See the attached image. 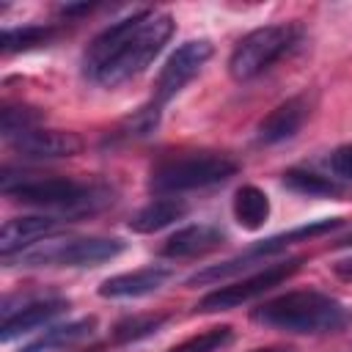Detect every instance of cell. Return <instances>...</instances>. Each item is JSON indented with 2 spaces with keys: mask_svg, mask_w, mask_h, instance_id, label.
<instances>
[{
  "mask_svg": "<svg viewBox=\"0 0 352 352\" xmlns=\"http://www.w3.org/2000/svg\"><path fill=\"white\" fill-rule=\"evenodd\" d=\"M311 113V104L305 96H292L286 102H280L275 110H270L258 129H256V140L264 143V146H272V143H280V140H289L300 132V126L305 124Z\"/></svg>",
  "mask_w": 352,
  "mask_h": 352,
  "instance_id": "cell-11",
  "label": "cell"
},
{
  "mask_svg": "<svg viewBox=\"0 0 352 352\" xmlns=\"http://www.w3.org/2000/svg\"><path fill=\"white\" fill-rule=\"evenodd\" d=\"M283 184L300 195H308V198H316V195H338L341 192V184L327 179V176H319L314 170H302V168H289L283 173Z\"/></svg>",
  "mask_w": 352,
  "mask_h": 352,
  "instance_id": "cell-19",
  "label": "cell"
},
{
  "mask_svg": "<svg viewBox=\"0 0 352 352\" xmlns=\"http://www.w3.org/2000/svg\"><path fill=\"white\" fill-rule=\"evenodd\" d=\"M124 242L116 236H69L47 239L16 256L22 267H96L116 258Z\"/></svg>",
  "mask_w": 352,
  "mask_h": 352,
  "instance_id": "cell-5",
  "label": "cell"
},
{
  "mask_svg": "<svg viewBox=\"0 0 352 352\" xmlns=\"http://www.w3.org/2000/svg\"><path fill=\"white\" fill-rule=\"evenodd\" d=\"M234 338V330L228 324H220V327H212V330H204L176 346H170L168 352H217L223 346H228Z\"/></svg>",
  "mask_w": 352,
  "mask_h": 352,
  "instance_id": "cell-23",
  "label": "cell"
},
{
  "mask_svg": "<svg viewBox=\"0 0 352 352\" xmlns=\"http://www.w3.org/2000/svg\"><path fill=\"white\" fill-rule=\"evenodd\" d=\"M338 226H341V220H338V217H333V220H316V223H308V226H300V228H292V231H283V234L267 236V239H261V242H256V245L245 248V250H242V253H236L234 258H228V261H223V264H214V267H206V270L195 272L187 283H190V286L217 283V280L231 278V275H236L239 270H248V267L258 264L261 258H267V256H272V253H278V250L289 248L292 242H300V239H311V236L327 234V231H333V228H338Z\"/></svg>",
  "mask_w": 352,
  "mask_h": 352,
  "instance_id": "cell-7",
  "label": "cell"
},
{
  "mask_svg": "<svg viewBox=\"0 0 352 352\" xmlns=\"http://www.w3.org/2000/svg\"><path fill=\"white\" fill-rule=\"evenodd\" d=\"M52 38H55V28H44V25H25V28H11V30H3V36H0V50H3V52L33 50V47L50 44Z\"/></svg>",
  "mask_w": 352,
  "mask_h": 352,
  "instance_id": "cell-20",
  "label": "cell"
},
{
  "mask_svg": "<svg viewBox=\"0 0 352 352\" xmlns=\"http://www.w3.org/2000/svg\"><path fill=\"white\" fill-rule=\"evenodd\" d=\"M327 165H330V170H333L336 176H341V179H349V182H352V143L338 146V148L330 154Z\"/></svg>",
  "mask_w": 352,
  "mask_h": 352,
  "instance_id": "cell-24",
  "label": "cell"
},
{
  "mask_svg": "<svg viewBox=\"0 0 352 352\" xmlns=\"http://www.w3.org/2000/svg\"><path fill=\"white\" fill-rule=\"evenodd\" d=\"M11 143L22 160H60V157H74L82 151V140L74 132L38 129V126L22 132Z\"/></svg>",
  "mask_w": 352,
  "mask_h": 352,
  "instance_id": "cell-10",
  "label": "cell"
},
{
  "mask_svg": "<svg viewBox=\"0 0 352 352\" xmlns=\"http://www.w3.org/2000/svg\"><path fill=\"white\" fill-rule=\"evenodd\" d=\"M300 30L294 25H264L242 36L228 58V72L234 80H250L261 74L270 63H275L280 55H286Z\"/></svg>",
  "mask_w": 352,
  "mask_h": 352,
  "instance_id": "cell-6",
  "label": "cell"
},
{
  "mask_svg": "<svg viewBox=\"0 0 352 352\" xmlns=\"http://www.w3.org/2000/svg\"><path fill=\"white\" fill-rule=\"evenodd\" d=\"M333 272H336L338 278H344V280H352V258H344V261L333 264Z\"/></svg>",
  "mask_w": 352,
  "mask_h": 352,
  "instance_id": "cell-25",
  "label": "cell"
},
{
  "mask_svg": "<svg viewBox=\"0 0 352 352\" xmlns=\"http://www.w3.org/2000/svg\"><path fill=\"white\" fill-rule=\"evenodd\" d=\"M223 242H226V234L217 226H209V223L187 226V228H179L176 234H170L162 242L160 256L162 258H195V256L217 250Z\"/></svg>",
  "mask_w": 352,
  "mask_h": 352,
  "instance_id": "cell-13",
  "label": "cell"
},
{
  "mask_svg": "<svg viewBox=\"0 0 352 352\" xmlns=\"http://www.w3.org/2000/svg\"><path fill=\"white\" fill-rule=\"evenodd\" d=\"M336 248H352V234H349V236H344V239H338V242H336Z\"/></svg>",
  "mask_w": 352,
  "mask_h": 352,
  "instance_id": "cell-26",
  "label": "cell"
},
{
  "mask_svg": "<svg viewBox=\"0 0 352 352\" xmlns=\"http://www.w3.org/2000/svg\"><path fill=\"white\" fill-rule=\"evenodd\" d=\"M256 352H289V349H256Z\"/></svg>",
  "mask_w": 352,
  "mask_h": 352,
  "instance_id": "cell-27",
  "label": "cell"
},
{
  "mask_svg": "<svg viewBox=\"0 0 352 352\" xmlns=\"http://www.w3.org/2000/svg\"><path fill=\"white\" fill-rule=\"evenodd\" d=\"M0 190L22 204L33 206H55L66 212H85L94 209V204L107 201L104 192L80 184L66 176H38V173H14L11 168L3 170L0 176Z\"/></svg>",
  "mask_w": 352,
  "mask_h": 352,
  "instance_id": "cell-3",
  "label": "cell"
},
{
  "mask_svg": "<svg viewBox=\"0 0 352 352\" xmlns=\"http://www.w3.org/2000/svg\"><path fill=\"white\" fill-rule=\"evenodd\" d=\"M236 162L228 154L198 151L184 157L162 160L151 168L148 187L154 192H184V190H204L212 184H223L236 173Z\"/></svg>",
  "mask_w": 352,
  "mask_h": 352,
  "instance_id": "cell-4",
  "label": "cell"
},
{
  "mask_svg": "<svg viewBox=\"0 0 352 352\" xmlns=\"http://www.w3.org/2000/svg\"><path fill=\"white\" fill-rule=\"evenodd\" d=\"M94 327H96V319H74V322H66V324H58V327H50L44 330L38 338H33L30 344H25L19 352H52V349H69L85 338L94 336Z\"/></svg>",
  "mask_w": 352,
  "mask_h": 352,
  "instance_id": "cell-17",
  "label": "cell"
},
{
  "mask_svg": "<svg viewBox=\"0 0 352 352\" xmlns=\"http://www.w3.org/2000/svg\"><path fill=\"white\" fill-rule=\"evenodd\" d=\"M170 278L168 267H143L135 272H124V275H113L107 280H102L99 294L110 297V300H121V297H143L157 292L165 280Z\"/></svg>",
  "mask_w": 352,
  "mask_h": 352,
  "instance_id": "cell-15",
  "label": "cell"
},
{
  "mask_svg": "<svg viewBox=\"0 0 352 352\" xmlns=\"http://www.w3.org/2000/svg\"><path fill=\"white\" fill-rule=\"evenodd\" d=\"M234 217L242 228L256 231L267 223L270 217V198L264 190H258L256 184H242L234 192Z\"/></svg>",
  "mask_w": 352,
  "mask_h": 352,
  "instance_id": "cell-18",
  "label": "cell"
},
{
  "mask_svg": "<svg viewBox=\"0 0 352 352\" xmlns=\"http://www.w3.org/2000/svg\"><path fill=\"white\" fill-rule=\"evenodd\" d=\"M60 226L58 217H47V214H28V217H11L3 223L0 231V256L11 258L14 253L28 250L33 242L44 239L47 234H52Z\"/></svg>",
  "mask_w": 352,
  "mask_h": 352,
  "instance_id": "cell-14",
  "label": "cell"
},
{
  "mask_svg": "<svg viewBox=\"0 0 352 352\" xmlns=\"http://www.w3.org/2000/svg\"><path fill=\"white\" fill-rule=\"evenodd\" d=\"M168 322L165 314H138V316H126L113 327V341L116 344H129V341H140L151 333H157L162 324Z\"/></svg>",
  "mask_w": 352,
  "mask_h": 352,
  "instance_id": "cell-21",
  "label": "cell"
},
{
  "mask_svg": "<svg viewBox=\"0 0 352 352\" xmlns=\"http://www.w3.org/2000/svg\"><path fill=\"white\" fill-rule=\"evenodd\" d=\"M250 319L272 330L316 336V333L338 330L349 319V314L336 297L305 289V292H286L280 297L261 302L258 308L250 311Z\"/></svg>",
  "mask_w": 352,
  "mask_h": 352,
  "instance_id": "cell-2",
  "label": "cell"
},
{
  "mask_svg": "<svg viewBox=\"0 0 352 352\" xmlns=\"http://www.w3.org/2000/svg\"><path fill=\"white\" fill-rule=\"evenodd\" d=\"M209 58H212V41H209V38H190V41H184L182 47H176V50L168 55L162 72L157 74L151 104L162 107L168 99H173V96L201 72V66H204Z\"/></svg>",
  "mask_w": 352,
  "mask_h": 352,
  "instance_id": "cell-9",
  "label": "cell"
},
{
  "mask_svg": "<svg viewBox=\"0 0 352 352\" xmlns=\"http://www.w3.org/2000/svg\"><path fill=\"white\" fill-rule=\"evenodd\" d=\"M176 22L170 14L135 11L113 25H107L85 50L82 72L88 80L116 88L135 74H140L168 44Z\"/></svg>",
  "mask_w": 352,
  "mask_h": 352,
  "instance_id": "cell-1",
  "label": "cell"
},
{
  "mask_svg": "<svg viewBox=\"0 0 352 352\" xmlns=\"http://www.w3.org/2000/svg\"><path fill=\"white\" fill-rule=\"evenodd\" d=\"M41 121V113L36 107H25V104H6L0 113V124H3V138L14 140L28 129H36V124Z\"/></svg>",
  "mask_w": 352,
  "mask_h": 352,
  "instance_id": "cell-22",
  "label": "cell"
},
{
  "mask_svg": "<svg viewBox=\"0 0 352 352\" xmlns=\"http://www.w3.org/2000/svg\"><path fill=\"white\" fill-rule=\"evenodd\" d=\"M300 264H302V258H289V261H280V264H270V267H264V270H258L248 278H239L228 286H217L214 292L204 294L195 308L201 314H214V311H228V308H236L242 302H250L253 297H258L267 289L292 278L300 270Z\"/></svg>",
  "mask_w": 352,
  "mask_h": 352,
  "instance_id": "cell-8",
  "label": "cell"
},
{
  "mask_svg": "<svg viewBox=\"0 0 352 352\" xmlns=\"http://www.w3.org/2000/svg\"><path fill=\"white\" fill-rule=\"evenodd\" d=\"M184 214H187V204L184 201H179V198H157V201L146 204L143 209H138L129 217V228L135 234H154V231L168 228L176 220H182Z\"/></svg>",
  "mask_w": 352,
  "mask_h": 352,
  "instance_id": "cell-16",
  "label": "cell"
},
{
  "mask_svg": "<svg viewBox=\"0 0 352 352\" xmlns=\"http://www.w3.org/2000/svg\"><path fill=\"white\" fill-rule=\"evenodd\" d=\"M69 308V300L63 297H44V300H33V302H25L19 311H11L3 316V324H0V341L8 344L14 341L16 336H25L41 324H47L50 319H55L58 314H63Z\"/></svg>",
  "mask_w": 352,
  "mask_h": 352,
  "instance_id": "cell-12",
  "label": "cell"
}]
</instances>
